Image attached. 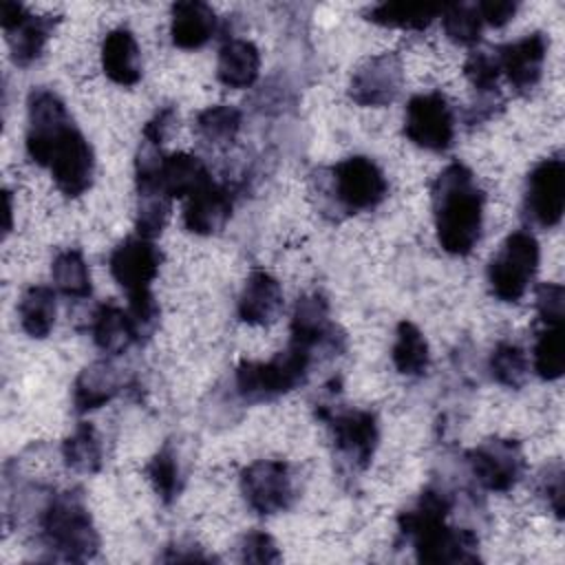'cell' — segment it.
<instances>
[{
    "mask_svg": "<svg viewBox=\"0 0 565 565\" xmlns=\"http://www.w3.org/2000/svg\"><path fill=\"white\" fill-rule=\"evenodd\" d=\"M437 243L452 256H466L481 238L483 190L463 163L446 166L430 185Z\"/></svg>",
    "mask_w": 565,
    "mask_h": 565,
    "instance_id": "cell-1",
    "label": "cell"
},
{
    "mask_svg": "<svg viewBox=\"0 0 565 565\" xmlns=\"http://www.w3.org/2000/svg\"><path fill=\"white\" fill-rule=\"evenodd\" d=\"M452 508L450 497L439 488H426L413 508L399 512V534L413 543L419 563H477L479 539L470 530L446 523Z\"/></svg>",
    "mask_w": 565,
    "mask_h": 565,
    "instance_id": "cell-2",
    "label": "cell"
},
{
    "mask_svg": "<svg viewBox=\"0 0 565 565\" xmlns=\"http://www.w3.org/2000/svg\"><path fill=\"white\" fill-rule=\"evenodd\" d=\"M40 530L44 545L62 561L82 563L99 550V534L79 490L53 494L42 510Z\"/></svg>",
    "mask_w": 565,
    "mask_h": 565,
    "instance_id": "cell-3",
    "label": "cell"
},
{
    "mask_svg": "<svg viewBox=\"0 0 565 565\" xmlns=\"http://www.w3.org/2000/svg\"><path fill=\"white\" fill-rule=\"evenodd\" d=\"M313 353L311 349L289 342V347L276 353L267 362H241L236 366V391L247 404L271 402L296 386L305 384L309 375Z\"/></svg>",
    "mask_w": 565,
    "mask_h": 565,
    "instance_id": "cell-4",
    "label": "cell"
},
{
    "mask_svg": "<svg viewBox=\"0 0 565 565\" xmlns=\"http://www.w3.org/2000/svg\"><path fill=\"white\" fill-rule=\"evenodd\" d=\"M539 241L532 232H512L488 265V285L492 296L503 302L521 300L539 269Z\"/></svg>",
    "mask_w": 565,
    "mask_h": 565,
    "instance_id": "cell-5",
    "label": "cell"
},
{
    "mask_svg": "<svg viewBox=\"0 0 565 565\" xmlns=\"http://www.w3.org/2000/svg\"><path fill=\"white\" fill-rule=\"evenodd\" d=\"M331 192L347 212H364L386 199L388 183L373 159L353 154L331 168Z\"/></svg>",
    "mask_w": 565,
    "mask_h": 565,
    "instance_id": "cell-6",
    "label": "cell"
},
{
    "mask_svg": "<svg viewBox=\"0 0 565 565\" xmlns=\"http://www.w3.org/2000/svg\"><path fill=\"white\" fill-rule=\"evenodd\" d=\"M316 415L329 424L338 455L353 468L364 470L371 463L380 441L377 417L371 411H333L327 404H318Z\"/></svg>",
    "mask_w": 565,
    "mask_h": 565,
    "instance_id": "cell-7",
    "label": "cell"
},
{
    "mask_svg": "<svg viewBox=\"0 0 565 565\" xmlns=\"http://www.w3.org/2000/svg\"><path fill=\"white\" fill-rule=\"evenodd\" d=\"M241 492L247 505L263 516L285 512L294 505V475L282 459H258L243 468Z\"/></svg>",
    "mask_w": 565,
    "mask_h": 565,
    "instance_id": "cell-8",
    "label": "cell"
},
{
    "mask_svg": "<svg viewBox=\"0 0 565 565\" xmlns=\"http://www.w3.org/2000/svg\"><path fill=\"white\" fill-rule=\"evenodd\" d=\"M404 135L419 148L444 152L455 139V115L441 93H419L406 104Z\"/></svg>",
    "mask_w": 565,
    "mask_h": 565,
    "instance_id": "cell-9",
    "label": "cell"
},
{
    "mask_svg": "<svg viewBox=\"0 0 565 565\" xmlns=\"http://www.w3.org/2000/svg\"><path fill=\"white\" fill-rule=\"evenodd\" d=\"M73 126L64 102L49 88H35L29 95L26 154L38 166H49L53 146Z\"/></svg>",
    "mask_w": 565,
    "mask_h": 565,
    "instance_id": "cell-10",
    "label": "cell"
},
{
    "mask_svg": "<svg viewBox=\"0 0 565 565\" xmlns=\"http://www.w3.org/2000/svg\"><path fill=\"white\" fill-rule=\"evenodd\" d=\"M475 479L490 492H508L523 475L525 459L516 439L490 437L468 452Z\"/></svg>",
    "mask_w": 565,
    "mask_h": 565,
    "instance_id": "cell-11",
    "label": "cell"
},
{
    "mask_svg": "<svg viewBox=\"0 0 565 565\" xmlns=\"http://www.w3.org/2000/svg\"><path fill=\"white\" fill-rule=\"evenodd\" d=\"M49 168L57 190L66 199H77L93 185L95 152L75 124L53 146Z\"/></svg>",
    "mask_w": 565,
    "mask_h": 565,
    "instance_id": "cell-12",
    "label": "cell"
},
{
    "mask_svg": "<svg viewBox=\"0 0 565 565\" xmlns=\"http://www.w3.org/2000/svg\"><path fill=\"white\" fill-rule=\"evenodd\" d=\"M0 15L11 57L18 66H29L42 55L53 29L60 22V15H33L24 4L11 0L0 4Z\"/></svg>",
    "mask_w": 565,
    "mask_h": 565,
    "instance_id": "cell-13",
    "label": "cell"
},
{
    "mask_svg": "<svg viewBox=\"0 0 565 565\" xmlns=\"http://www.w3.org/2000/svg\"><path fill=\"white\" fill-rule=\"evenodd\" d=\"M525 214L541 227H554L565 210V163L558 157L539 161L525 183Z\"/></svg>",
    "mask_w": 565,
    "mask_h": 565,
    "instance_id": "cell-14",
    "label": "cell"
},
{
    "mask_svg": "<svg viewBox=\"0 0 565 565\" xmlns=\"http://www.w3.org/2000/svg\"><path fill=\"white\" fill-rule=\"evenodd\" d=\"M163 254L161 249L143 236H128L108 256V269L115 282L126 289L128 296L152 291L150 285L159 274Z\"/></svg>",
    "mask_w": 565,
    "mask_h": 565,
    "instance_id": "cell-15",
    "label": "cell"
},
{
    "mask_svg": "<svg viewBox=\"0 0 565 565\" xmlns=\"http://www.w3.org/2000/svg\"><path fill=\"white\" fill-rule=\"evenodd\" d=\"M402 84V60L395 53H382L358 66L349 84V95L360 106H386L397 99Z\"/></svg>",
    "mask_w": 565,
    "mask_h": 565,
    "instance_id": "cell-16",
    "label": "cell"
},
{
    "mask_svg": "<svg viewBox=\"0 0 565 565\" xmlns=\"http://www.w3.org/2000/svg\"><path fill=\"white\" fill-rule=\"evenodd\" d=\"M547 38L534 31L494 51L499 71L519 93H530L539 84L547 55Z\"/></svg>",
    "mask_w": 565,
    "mask_h": 565,
    "instance_id": "cell-17",
    "label": "cell"
},
{
    "mask_svg": "<svg viewBox=\"0 0 565 565\" xmlns=\"http://www.w3.org/2000/svg\"><path fill=\"white\" fill-rule=\"evenodd\" d=\"M232 205L230 190L210 179L185 199L183 227L199 236H212L230 221Z\"/></svg>",
    "mask_w": 565,
    "mask_h": 565,
    "instance_id": "cell-18",
    "label": "cell"
},
{
    "mask_svg": "<svg viewBox=\"0 0 565 565\" xmlns=\"http://www.w3.org/2000/svg\"><path fill=\"white\" fill-rule=\"evenodd\" d=\"M338 327L329 320V302L320 294H305L296 300L291 316V340L313 351V347H338Z\"/></svg>",
    "mask_w": 565,
    "mask_h": 565,
    "instance_id": "cell-19",
    "label": "cell"
},
{
    "mask_svg": "<svg viewBox=\"0 0 565 565\" xmlns=\"http://www.w3.org/2000/svg\"><path fill=\"white\" fill-rule=\"evenodd\" d=\"M282 311V287L265 269H254L238 296L236 313L245 324L263 327L278 318Z\"/></svg>",
    "mask_w": 565,
    "mask_h": 565,
    "instance_id": "cell-20",
    "label": "cell"
},
{
    "mask_svg": "<svg viewBox=\"0 0 565 565\" xmlns=\"http://www.w3.org/2000/svg\"><path fill=\"white\" fill-rule=\"evenodd\" d=\"M102 68L119 86H132L141 79V53L130 29L117 26L102 42Z\"/></svg>",
    "mask_w": 565,
    "mask_h": 565,
    "instance_id": "cell-21",
    "label": "cell"
},
{
    "mask_svg": "<svg viewBox=\"0 0 565 565\" xmlns=\"http://www.w3.org/2000/svg\"><path fill=\"white\" fill-rule=\"evenodd\" d=\"M121 391L119 371L110 360H97L79 371L73 384L75 413L84 415L108 404Z\"/></svg>",
    "mask_w": 565,
    "mask_h": 565,
    "instance_id": "cell-22",
    "label": "cell"
},
{
    "mask_svg": "<svg viewBox=\"0 0 565 565\" xmlns=\"http://www.w3.org/2000/svg\"><path fill=\"white\" fill-rule=\"evenodd\" d=\"M216 31L214 9L205 2H177L170 11V38L179 49H201Z\"/></svg>",
    "mask_w": 565,
    "mask_h": 565,
    "instance_id": "cell-23",
    "label": "cell"
},
{
    "mask_svg": "<svg viewBox=\"0 0 565 565\" xmlns=\"http://www.w3.org/2000/svg\"><path fill=\"white\" fill-rule=\"evenodd\" d=\"M212 177L199 157L190 152H174V154H163L157 172V188L170 201L188 199L194 190H199Z\"/></svg>",
    "mask_w": 565,
    "mask_h": 565,
    "instance_id": "cell-24",
    "label": "cell"
},
{
    "mask_svg": "<svg viewBox=\"0 0 565 565\" xmlns=\"http://www.w3.org/2000/svg\"><path fill=\"white\" fill-rule=\"evenodd\" d=\"M90 331H93L95 344L108 355H119L128 351L130 344L139 342V335L128 309H121L115 302H102L95 309Z\"/></svg>",
    "mask_w": 565,
    "mask_h": 565,
    "instance_id": "cell-25",
    "label": "cell"
},
{
    "mask_svg": "<svg viewBox=\"0 0 565 565\" xmlns=\"http://www.w3.org/2000/svg\"><path fill=\"white\" fill-rule=\"evenodd\" d=\"M260 53L249 40H227L218 51L216 77L227 88H247L258 79Z\"/></svg>",
    "mask_w": 565,
    "mask_h": 565,
    "instance_id": "cell-26",
    "label": "cell"
},
{
    "mask_svg": "<svg viewBox=\"0 0 565 565\" xmlns=\"http://www.w3.org/2000/svg\"><path fill=\"white\" fill-rule=\"evenodd\" d=\"M55 313H57V298L51 287L31 285L20 296L18 316H20V327L26 335L35 340L46 338L55 324Z\"/></svg>",
    "mask_w": 565,
    "mask_h": 565,
    "instance_id": "cell-27",
    "label": "cell"
},
{
    "mask_svg": "<svg viewBox=\"0 0 565 565\" xmlns=\"http://www.w3.org/2000/svg\"><path fill=\"white\" fill-rule=\"evenodd\" d=\"M444 4L428 2H380L366 11V20L388 29L422 31L441 15Z\"/></svg>",
    "mask_w": 565,
    "mask_h": 565,
    "instance_id": "cell-28",
    "label": "cell"
},
{
    "mask_svg": "<svg viewBox=\"0 0 565 565\" xmlns=\"http://www.w3.org/2000/svg\"><path fill=\"white\" fill-rule=\"evenodd\" d=\"M391 360L402 375H424L430 364V349L417 324L402 320L395 329Z\"/></svg>",
    "mask_w": 565,
    "mask_h": 565,
    "instance_id": "cell-29",
    "label": "cell"
},
{
    "mask_svg": "<svg viewBox=\"0 0 565 565\" xmlns=\"http://www.w3.org/2000/svg\"><path fill=\"white\" fill-rule=\"evenodd\" d=\"M64 463L82 475H95L102 470L104 455L97 430L88 422H79L75 430L62 441Z\"/></svg>",
    "mask_w": 565,
    "mask_h": 565,
    "instance_id": "cell-30",
    "label": "cell"
},
{
    "mask_svg": "<svg viewBox=\"0 0 565 565\" xmlns=\"http://www.w3.org/2000/svg\"><path fill=\"white\" fill-rule=\"evenodd\" d=\"M146 475L157 492V497L170 505L172 501H177V497L183 490V472H181V461L177 455V448L172 446V441H166L148 461L146 466Z\"/></svg>",
    "mask_w": 565,
    "mask_h": 565,
    "instance_id": "cell-31",
    "label": "cell"
},
{
    "mask_svg": "<svg viewBox=\"0 0 565 565\" xmlns=\"http://www.w3.org/2000/svg\"><path fill=\"white\" fill-rule=\"evenodd\" d=\"M196 135L214 148L230 146L241 130V110L227 104H216L196 115Z\"/></svg>",
    "mask_w": 565,
    "mask_h": 565,
    "instance_id": "cell-32",
    "label": "cell"
},
{
    "mask_svg": "<svg viewBox=\"0 0 565 565\" xmlns=\"http://www.w3.org/2000/svg\"><path fill=\"white\" fill-rule=\"evenodd\" d=\"M51 274L55 287L68 298H88L90 296V271L79 249H62L53 263Z\"/></svg>",
    "mask_w": 565,
    "mask_h": 565,
    "instance_id": "cell-33",
    "label": "cell"
},
{
    "mask_svg": "<svg viewBox=\"0 0 565 565\" xmlns=\"http://www.w3.org/2000/svg\"><path fill=\"white\" fill-rule=\"evenodd\" d=\"M534 371L541 380H558L565 369V329L563 324H545L534 342Z\"/></svg>",
    "mask_w": 565,
    "mask_h": 565,
    "instance_id": "cell-34",
    "label": "cell"
},
{
    "mask_svg": "<svg viewBox=\"0 0 565 565\" xmlns=\"http://www.w3.org/2000/svg\"><path fill=\"white\" fill-rule=\"evenodd\" d=\"M488 369L494 382L514 391L525 384L527 371H530L525 351L514 342H499L490 353Z\"/></svg>",
    "mask_w": 565,
    "mask_h": 565,
    "instance_id": "cell-35",
    "label": "cell"
},
{
    "mask_svg": "<svg viewBox=\"0 0 565 565\" xmlns=\"http://www.w3.org/2000/svg\"><path fill=\"white\" fill-rule=\"evenodd\" d=\"M439 18H441L444 33H446L448 40H452L455 44L470 46V44L479 42L483 20H481V15H479V11H477V4H470V2L444 4Z\"/></svg>",
    "mask_w": 565,
    "mask_h": 565,
    "instance_id": "cell-36",
    "label": "cell"
},
{
    "mask_svg": "<svg viewBox=\"0 0 565 565\" xmlns=\"http://www.w3.org/2000/svg\"><path fill=\"white\" fill-rule=\"evenodd\" d=\"M168 216H170V199L161 190L137 192V218H135L137 236H143L150 241L157 238L163 232Z\"/></svg>",
    "mask_w": 565,
    "mask_h": 565,
    "instance_id": "cell-37",
    "label": "cell"
},
{
    "mask_svg": "<svg viewBox=\"0 0 565 565\" xmlns=\"http://www.w3.org/2000/svg\"><path fill=\"white\" fill-rule=\"evenodd\" d=\"M463 73L479 95H492L497 90V79L501 75L494 51H475L463 62Z\"/></svg>",
    "mask_w": 565,
    "mask_h": 565,
    "instance_id": "cell-38",
    "label": "cell"
},
{
    "mask_svg": "<svg viewBox=\"0 0 565 565\" xmlns=\"http://www.w3.org/2000/svg\"><path fill=\"white\" fill-rule=\"evenodd\" d=\"M241 561L243 563H278L280 552L271 534L263 530H252L241 541Z\"/></svg>",
    "mask_w": 565,
    "mask_h": 565,
    "instance_id": "cell-39",
    "label": "cell"
},
{
    "mask_svg": "<svg viewBox=\"0 0 565 565\" xmlns=\"http://www.w3.org/2000/svg\"><path fill=\"white\" fill-rule=\"evenodd\" d=\"M565 287L558 282H543L536 287V311L543 324H563Z\"/></svg>",
    "mask_w": 565,
    "mask_h": 565,
    "instance_id": "cell-40",
    "label": "cell"
},
{
    "mask_svg": "<svg viewBox=\"0 0 565 565\" xmlns=\"http://www.w3.org/2000/svg\"><path fill=\"white\" fill-rule=\"evenodd\" d=\"M539 492L543 494V499L547 501V505L552 508L556 519H563V512H565V503H563L565 501V483H563V466H561V461H554L552 466H547L545 475L541 477Z\"/></svg>",
    "mask_w": 565,
    "mask_h": 565,
    "instance_id": "cell-41",
    "label": "cell"
},
{
    "mask_svg": "<svg viewBox=\"0 0 565 565\" xmlns=\"http://www.w3.org/2000/svg\"><path fill=\"white\" fill-rule=\"evenodd\" d=\"M519 9V2L512 0H481L477 2V11L481 20L490 26H503L508 24Z\"/></svg>",
    "mask_w": 565,
    "mask_h": 565,
    "instance_id": "cell-42",
    "label": "cell"
},
{
    "mask_svg": "<svg viewBox=\"0 0 565 565\" xmlns=\"http://www.w3.org/2000/svg\"><path fill=\"white\" fill-rule=\"evenodd\" d=\"M4 203H7V223H4V234H9L11 232V212H13V207H11V192H4Z\"/></svg>",
    "mask_w": 565,
    "mask_h": 565,
    "instance_id": "cell-43",
    "label": "cell"
}]
</instances>
